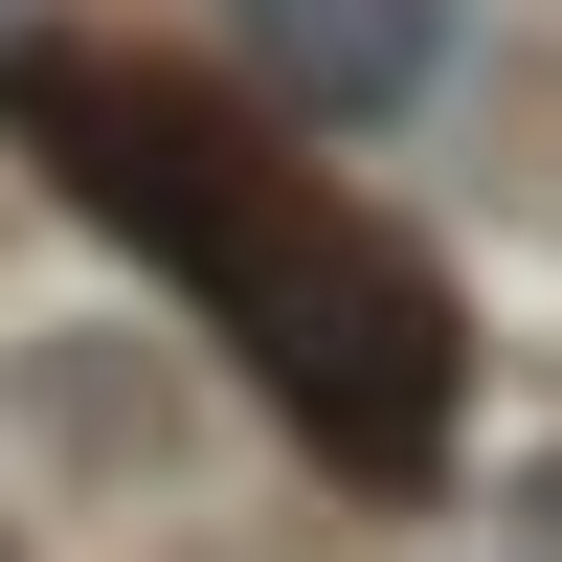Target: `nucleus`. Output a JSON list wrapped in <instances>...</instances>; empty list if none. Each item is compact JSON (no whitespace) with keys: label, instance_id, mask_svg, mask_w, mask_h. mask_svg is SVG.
Listing matches in <instances>:
<instances>
[{"label":"nucleus","instance_id":"obj_2","mask_svg":"<svg viewBox=\"0 0 562 562\" xmlns=\"http://www.w3.org/2000/svg\"><path fill=\"white\" fill-rule=\"evenodd\" d=\"M450 45H473L450 0H225V68H248L293 135H383V113H428Z\"/></svg>","mask_w":562,"mask_h":562},{"label":"nucleus","instance_id":"obj_3","mask_svg":"<svg viewBox=\"0 0 562 562\" xmlns=\"http://www.w3.org/2000/svg\"><path fill=\"white\" fill-rule=\"evenodd\" d=\"M540 518H562V473H540Z\"/></svg>","mask_w":562,"mask_h":562},{"label":"nucleus","instance_id":"obj_1","mask_svg":"<svg viewBox=\"0 0 562 562\" xmlns=\"http://www.w3.org/2000/svg\"><path fill=\"white\" fill-rule=\"evenodd\" d=\"M0 113L45 135V180H68L90 225H135V248L225 315V360L293 405V450L338 495H405L450 450V293H428V248H383V225H338L315 180H270L248 135L180 68H135V45H23Z\"/></svg>","mask_w":562,"mask_h":562}]
</instances>
